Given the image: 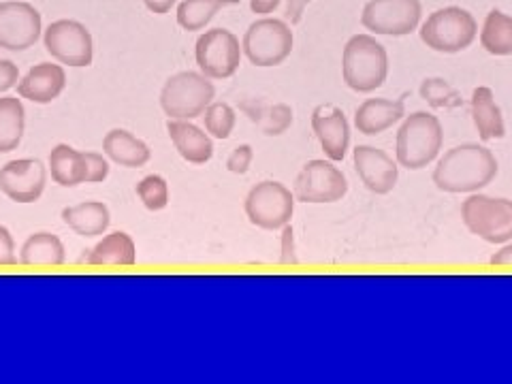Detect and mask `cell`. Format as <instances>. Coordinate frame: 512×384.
Returning a JSON list of instances; mask_svg holds the SVG:
<instances>
[{
    "label": "cell",
    "instance_id": "6da1fadb",
    "mask_svg": "<svg viewBox=\"0 0 512 384\" xmlns=\"http://www.w3.org/2000/svg\"><path fill=\"white\" fill-rule=\"evenodd\" d=\"M498 158L480 143H461L440 156L434 169V184L451 195H472L489 186L498 175Z\"/></svg>",
    "mask_w": 512,
    "mask_h": 384
},
{
    "label": "cell",
    "instance_id": "7a4b0ae2",
    "mask_svg": "<svg viewBox=\"0 0 512 384\" xmlns=\"http://www.w3.org/2000/svg\"><path fill=\"white\" fill-rule=\"evenodd\" d=\"M389 77V54L384 45L367 32L352 35L342 52L344 84L359 94H370L384 86Z\"/></svg>",
    "mask_w": 512,
    "mask_h": 384
},
{
    "label": "cell",
    "instance_id": "3957f363",
    "mask_svg": "<svg viewBox=\"0 0 512 384\" xmlns=\"http://www.w3.org/2000/svg\"><path fill=\"white\" fill-rule=\"evenodd\" d=\"M444 146L442 124L434 114L414 111L406 116L397 131L395 158L399 167L419 171L429 167L440 156Z\"/></svg>",
    "mask_w": 512,
    "mask_h": 384
},
{
    "label": "cell",
    "instance_id": "277c9868",
    "mask_svg": "<svg viewBox=\"0 0 512 384\" xmlns=\"http://www.w3.org/2000/svg\"><path fill=\"white\" fill-rule=\"evenodd\" d=\"M216 99V88L201 71H182L171 75L160 90V107L169 120H195Z\"/></svg>",
    "mask_w": 512,
    "mask_h": 384
},
{
    "label": "cell",
    "instance_id": "5b68a950",
    "mask_svg": "<svg viewBox=\"0 0 512 384\" xmlns=\"http://www.w3.org/2000/svg\"><path fill=\"white\" fill-rule=\"evenodd\" d=\"M419 35L429 50L440 54H459L476 41L478 22L468 9L455 5L442 7L427 15Z\"/></svg>",
    "mask_w": 512,
    "mask_h": 384
},
{
    "label": "cell",
    "instance_id": "8992f818",
    "mask_svg": "<svg viewBox=\"0 0 512 384\" xmlns=\"http://www.w3.org/2000/svg\"><path fill=\"white\" fill-rule=\"evenodd\" d=\"M293 45L295 35L288 22L269 18V15L252 22L242 39L244 56L259 69L280 67L293 54Z\"/></svg>",
    "mask_w": 512,
    "mask_h": 384
},
{
    "label": "cell",
    "instance_id": "52a82bcc",
    "mask_svg": "<svg viewBox=\"0 0 512 384\" xmlns=\"http://www.w3.org/2000/svg\"><path fill=\"white\" fill-rule=\"evenodd\" d=\"M461 220L468 231L487 244L502 246L512 239V201L472 192L461 205Z\"/></svg>",
    "mask_w": 512,
    "mask_h": 384
},
{
    "label": "cell",
    "instance_id": "ba28073f",
    "mask_svg": "<svg viewBox=\"0 0 512 384\" xmlns=\"http://www.w3.org/2000/svg\"><path fill=\"white\" fill-rule=\"evenodd\" d=\"M295 195L282 182L265 180L250 188L244 201L248 220L263 231H280L295 214Z\"/></svg>",
    "mask_w": 512,
    "mask_h": 384
},
{
    "label": "cell",
    "instance_id": "9c48e42d",
    "mask_svg": "<svg viewBox=\"0 0 512 384\" xmlns=\"http://www.w3.org/2000/svg\"><path fill=\"white\" fill-rule=\"evenodd\" d=\"M242 43H239L237 35L227 28H212L199 35L195 45V60L199 71L222 82L237 73L239 64H242Z\"/></svg>",
    "mask_w": 512,
    "mask_h": 384
},
{
    "label": "cell",
    "instance_id": "30bf717a",
    "mask_svg": "<svg viewBox=\"0 0 512 384\" xmlns=\"http://www.w3.org/2000/svg\"><path fill=\"white\" fill-rule=\"evenodd\" d=\"M421 0H367L361 11V24L372 35L406 37L421 26Z\"/></svg>",
    "mask_w": 512,
    "mask_h": 384
},
{
    "label": "cell",
    "instance_id": "8fae6325",
    "mask_svg": "<svg viewBox=\"0 0 512 384\" xmlns=\"http://www.w3.org/2000/svg\"><path fill=\"white\" fill-rule=\"evenodd\" d=\"M45 52L62 67L84 69L94 60V41L90 30L77 20H56L43 30Z\"/></svg>",
    "mask_w": 512,
    "mask_h": 384
},
{
    "label": "cell",
    "instance_id": "7c38bea8",
    "mask_svg": "<svg viewBox=\"0 0 512 384\" xmlns=\"http://www.w3.org/2000/svg\"><path fill=\"white\" fill-rule=\"evenodd\" d=\"M293 195L299 203H338L348 195V180L333 160L316 158L303 165L295 178Z\"/></svg>",
    "mask_w": 512,
    "mask_h": 384
},
{
    "label": "cell",
    "instance_id": "4fadbf2b",
    "mask_svg": "<svg viewBox=\"0 0 512 384\" xmlns=\"http://www.w3.org/2000/svg\"><path fill=\"white\" fill-rule=\"evenodd\" d=\"M43 35V20L37 7L26 0L0 3V47L9 52H26Z\"/></svg>",
    "mask_w": 512,
    "mask_h": 384
},
{
    "label": "cell",
    "instance_id": "5bb4252c",
    "mask_svg": "<svg viewBox=\"0 0 512 384\" xmlns=\"http://www.w3.org/2000/svg\"><path fill=\"white\" fill-rule=\"evenodd\" d=\"M47 167L37 158L9 160L0 167V192L13 203H35L47 186Z\"/></svg>",
    "mask_w": 512,
    "mask_h": 384
},
{
    "label": "cell",
    "instance_id": "9a60e30c",
    "mask_svg": "<svg viewBox=\"0 0 512 384\" xmlns=\"http://www.w3.org/2000/svg\"><path fill=\"white\" fill-rule=\"evenodd\" d=\"M312 131L325 156L333 163L346 158L350 148V124L344 109L333 103H323L312 111Z\"/></svg>",
    "mask_w": 512,
    "mask_h": 384
},
{
    "label": "cell",
    "instance_id": "2e32d148",
    "mask_svg": "<svg viewBox=\"0 0 512 384\" xmlns=\"http://www.w3.org/2000/svg\"><path fill=\"white\" fill-rule=\"evenodd\" d=\"M352 163L363 186L374 195H389L399 180V165L387 152L374 146H357Z\"/></svg>",
    "mask_w": 512,
    "mask_h": 384
},
{
    "label": "cell",
    "instance_id": "e0dca14e",
    "mask_svg": "<svg viewBox=\"0 0 512 384\" xmlns=\"http://www.w3.org/2000/svg\"><path fill=\"white\" fill-rule=\"evenodd\" d=\"M18 96L37 105H50L67 88V71L58 62H39L32 67L20 82Z\"/></svg>",
    "mask_w": 512,
    "mask_h": 384
},
{
    "label": "cell",
    "instance_id": "ac0fdd59",
    "mask_svg": "<svg viewBox=\"0 0 512 384\" xmlns=\"http://www.w3.org/2000/svg\"><path fill=\"white\" fill-rule=\"evenodd\" d=\"M167 133L173 148L190 165H205L214 156V141L192 120H167Z\"/></svg>",
    "mask_w": 512,
    "mask_h": 384
},
{
    "label": "cell",
    "instance_id": "d6986e66",
    "mask_svg": "<svg viewBox=\"0 0 512 384\" xmlns=\"http://www.w3.org/2000/svg\"><path fill=\"white\" fill-rule=\"evenodd\" d=\"M406 118V96L402 99H367L355 111V126L361 135L376 137Z\"/></svg>",
    "mask_w": 512,
    "mask_h": 384
},
{
    "label": "cell",
    "instance_id": "ffe728a7",
    "mask_svg": "<svg viewBox=\"0 0 512 384\" xmlns=\"http://www.w3.org/2000/svg\"><path fill=\"white\" fill-rule=\"evenodd\" d=\"M103 154L120 167L139 169L150 163L152 150L143 139L135 137L126 128H111L103 139Z\"/></svg>",
    "mask_w": 512,
    "mask_h": 384
},
{
    "label": "cell",
    "instance_id": "44dd1931",
    "mask_svg": "<svg viewBox=\"0 0 512 384\" xmlns=\"http://www.w3.org/2000/svg\"><path fill=\"white\" fill-rule=\"evenodd\" d=\"M79 263H88L94 267H133L137 263V246L133 237L124 231H114L105 235L88 254H84Z\"/></svg>",
    "mask_w": 512,
    "mask_h": 384
},
{
    "label": "cell",
    "instance_id": "7402d4cb",
    "mask_svg": "<svg viewBox=\"0 0 512 384\" xmlns=\"http://www.w3.org/2000/svg\"><path fill=\"white\" fill-rule=\"evenodd\" d=\"M470 107H472V120L480 141L487 143L495 139H504L506 122H504L500 105L495 103V94L489 86H478L472 92Z\"/></svg>",
    "mask_w": 512,
    "mask_h": 384
},
{
    "label": "cell",
    "instance_id": "603a6c76",
    "mask_svg": "<svg viewBox=\"0 0 512 384\" xmlns=\"http://www.w3.org/2000/svg\"><path fill=\"white\" fill-rule=\"evenodd\" d=\"M62 222L77 233L79 237H101L107 233L111 224L109 207L103 201H84L77 205H69L62 210Z\"/></svg>",
    "mask_w": 512,
    "mask_h": 384
},
{
    "label": "cell",
    "instance_id": "cb8c5ba5",
    "mask_svg": "<svg viewBox=\"0 0 512 384\" xmlns=\"http://www.w3.org/2000/svg\"><path fill=\"white\" fill-rule=\"evenodd\" d=\"M47 171L62 188L86 184V152H79L69 143H58L47 158Z\"/></svg>",
    "mask_w": 512,
    "mask_h": 384
},
{
    "label": "cell",
    "instance_id": "d4e9b609",
    "mask_svg": "<svg viewBox=\"0 0 512 384\" xmlns=\"http://www.w3.org/2000/svg\"><path fill=\"white\" fill-rule=\"evenodd\" d=\"M239 109H242L267 137H280L293 126V107L286 103L269 105L261 99H248L239 105Z\"/></svg>",
    "mask_w": 512,
    "mask_h": 384
},
{
    "label": "cell",
    "instance_id": "484cf974",
    "mask_svg": "<svg viewBox=\"0 0 512 384\" xmlns=\"http://www.w3.org/2000/svg\"><path fill=\"white\" fill-rule=\"evenodd\" d=\"M26 131V109L18 96H0V154L18 150Z\"/></svg>",
    "mask_w": 512,
    "mask_h": 384
},
{
    "label": "cell",
    "instance_id": "4316f807",
    "mask_svg": "<svg viewBox=\"0 0 512 384\" xmlns=\"http://www.w3.org/2000/svg\"><path fill=\"white\" fill-rule=\"evenodd\" d=\"M22 265H64L67 263V248L54 233L39 231L32 233L20 250Z\"/></svg>",
    "mask_w": 512,
    "mask_h": 384
},
{
    "label": "cell",
    "instance_id": "83f0119b",
    "mask_svg": "<svg viewBox=\"0 0 512 384\" xmlns=\"http://www.w3.org/2000/svg\"><path fill=\"white\" fill-rule=\"evenodd\" d=\"M480 45L491 56H510L512 54V18L500 9L487 13L480 28Z\"/></svg>",
    "mask_w": 512,
    "mask_h": 384
},
{
    "label": "cell",
    "instance_id": "f1b7e54d",
    "mask_svg": "<svg viewBox=\"0 0 512 384\" xmlns=\"http://www.w3.org/2000/svg\"><path fill=\"white\" fill-rule=\"evenodd\" d=\"M239 0H182L178 5V24L186 32H199L210 24L224 7H233Z\"/></svg>",
    "mask_w": 512,
    "mask_h": 384
},
{
    "label": "cell",
    "instance_id": "f546056e",
    "mask_svg": "<svg viewBox=\"0 0 512 384\" xmlns=\"http://www.w3.org/2000/svg\"><path fill=\"white\" fill-rule=\"evenodd\" d=\"M203 122H205V131L212 139H229L231 133L235 131L237 124V111L229 103H218L214 101L210 107L203 111Z\"/></svg>",
    "mask_w": 512,
    "mask_h": 384
},
{
    "label": "cell",
    "instance_id": "4dcf8cb0",
    "mask_svg": "<svg viewBox=\"0 0 512 384\" xmlns=\"http://www.w3.org/2000/svg\"><path fill=\"white\" fill-rule=\"evenodd\" d=\"M421 99L434 109H457L463 105L461 94L442 77H429L421 84Z\"/></svg>",
    "mask_w": 512,
    "mask_h": 384
},
{
    "label": "cell",
    "instance_id": "1f68e13d",
    "mask_svg": "<svg viewBox=\"0 0 512 384\" xmlns=\"http://www.w3.org/2000/svg\"><path fill=\"white\" fill-rule=\"evenodd\" d=\"M135 192L148 212H163L169 205V184L163 175L158 173L146 175V178L137 184Z\"/></svg>",
    "mask_w": 512,
    "mask_h": 384
},
{
    "label": "cell",
    "instance_id": "d6a6232c",
    "mask_svg": "<svg viewBox=\"0 0 512 384\" xmlns=\"http://www.w3.org/2000/svg\"><path fill=\"white\" fill-rule=\"evenodd\" d=\"M109 175V158L99 152H86V184H101Z\"/></svg>",
    "mask_w": 512,
    "mask_h": 384
},
{
    "label": "cell",
    "instance_id": "836d02e7",
    "mask_svg": "<svg viewBox=\"0 0 512 384\" xmlns=\"http://www.w3.org/2000/svg\"><path fill=\"white\" fill-rule=\"evenodd\" d=\"M252 160H254V150L248 143H242V146H237L229 158H227V169L235 175H246L252 167Z\"/></svg>",
    "mask_w": 512,
    "mask_h": 384
},
{
    "label": "cell",
    "instance_id": "e575fe53",
    "mask_svg": "<svg viewBox=\"0 0 512 384\" xmlns=\"http://www.w3.org/2000/svg\"><path fill=\"white\" fill-rule=\"evenodd\" d=\"M280 263L282 265H297V246H295V231L293 224L288 222L286 227L280 229Z\"/></svg>",
    "mask_w": 512,
    "mask_h": 384
},
{
    "label": "cell",
    "instance_id": "d590c367",
    "mask_svg": "<svg viewBox=\"0 0 512 384\" xmlns=\"http://www.w3.org/2000/svg\"><path fill=\"white\" fill-rule=\"evenodd\" d=\"M18 254H15V239L11 231L0 224V267H9V265H18Z\"/></svg>",
    "mask_w": 512,
    "mask_h": 384
},
{
    "label": "cell",
    "instance_id": "8d00e7d4",
    "mask_svg": "<svg viewBox=\"0 0 512 384\" xmlns=\"http://www.w3.org/2000/svg\"><path fill=\"white\" fill-rule=\"evenodd\" d=\"M18 82H20L18 64H13L11 60H0V94L9 92L11 88L18 86Z\"/></svg>",
    "mask_w": 512,
    "mask_h": 384
},
{
    "label": "cell",
    "instance_id": "74e56055",
    "mask_svg": "<svg viewBox=\"0 0 512 384\" xmlns=\"http://www.w3.org/2000/svg\"><path fill=\"white\" fill-rule=\"evenodd\" d=\"M312 3V0H286V9H284V20L291 24V26H297L303 18V11H306V7Z\"/></svg>",
    "mask_w": 512,
    "mask_h": 384
},
{
    "label": "cell",
    "instance_id": "f35d334b",
    "mask_svg": "<svg viewBox=\"0 0 512 384\" xmlns=\"http://www.w3.org/2000/svg\"><path fill=\"white\" fill-rule=\"evenodd\" d=\"M280 3L282 0H250V9H252V13L265 18V15L274 13L280 7Z\"/></svg>",
    "mask_w": 512,
    "mask_h": 384
},
{
    "label": "cell",
    "instance_id": "ab89813d",
    "mask_svg": "<svg viewBox=\"0 0 512 384\" xmlns=\"http://www.w3.org/2000/svg\"><path fill=\"white\" fill-rule=\"evenodd\" d=\"M489 263L498 265V267H512V244L502 246L498 252L491 256Z\"/></svg>",
    "mask_w": 512,
    "mask_h": 384
},
{
    "label": "cell",
    "instance_id": "60d3db41",
    "mask_svg": "<svg viewBox=\"0 0 512 384\" xmlns=\"http://www.w3.org/2000/svg\"><path fill=\"white\" fill-rule=\"evenodd\" d=\"M178 3V0H143V5L148 7V11L156 15H165L171 11V7Z\"/></svg>",
    "mask_w": 512,
    "mask_h": 384
}]
</instances>
